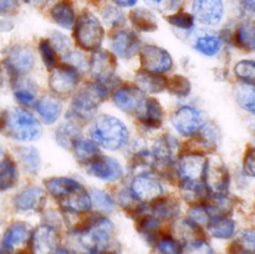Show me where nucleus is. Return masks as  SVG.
Listing matches in <instances>:
<instances>
[{
    "mask_svg": "<svg viewBox=\"0 0 255 254\" xmlns=\"http://www.w3.org/2000/svg\"><path fill=\"white\" fill-rule=\"evenodd\" d=\"M116 228L112 221L99 216L75 231L79 244L87 254H119Z\"/></svg>",
    "mask_w": 255,
    "mask_h": 254,
    "instance_id": "nucleus-1",
    "label": "nucleus"
},
{
    "mask_svg": "<svg viewBox=\"0 0 255 254\" xmlns=\"http://www.w3.org/2000/svg\"><path fill=\"white\" fill-rule=\"evenodd\" d=\"M110 89L111 87L106 84L99 81L85 84L79 91L75 92L67 111V119L77 122L79 125L94 120L100 105L109 99Z\"/></svg>",
    "mask_w": 255,
    "mask_h": 254,
    "instance_id": "nucleus-2",
    "label": "nucleus"
},
{
    "mask_svg": "<svg viewBox=\"0 0 255 254\" xmlns=\"http://www.w3.org/2000/svg\"><path fill=\"white\" fill-rule=\"evenodd\" d=\"M90 137L101 148L119 151L128 143L129 129L119 117L102 114L94 119L90 128Z\"/></svg>",
    "mask_w": 255,
    "mask_h": 254,
    "instance_id": "nucleus-3",
    "label": "nucleus"
},
{
    "mask_svg": "<svg viewBox=\"0 0 255 254\" xmlns=\"http://www.w3.org/2000/svg\"><path fill=\"white\" fill-rule=\"evenodd\" d=\"M4 129L11 138L20 142L35 141L42 133L41 124L35 115L17 107L6 111L4 117Z\"/></svg>",
    "mask_w": 255,
    "mask_h": 254,
    "instance_id": "nucleus-4",
    "label": "nucleus"
},
{
    "mask_svg": "<svg viewBox=\"0 0 255 254\" xmlns=\"http://www.w3.org/2000/svg\"><path fill=\"white\" fill-rule=\"evenodd\" d=\"M74 39L85 51H96L101 49L105 39V29L99 17L92 12H82L74 25Z\"/></svg>",
    "mask_w": 255,
    "mask_h": 254,
    "instance_id": "nucleus-5",
    "label": "nucleus"
},
{
    "mask_svg": "<svg viewBox=\"0 0 255 254\" xmlns=\"http://www.w3.org/2000/svg\"><path fill=\"white\" fill-rule=\"evenodd\" d=\"M208 157L204 152H186L176 161V176L179 186L204 184V172Z\"/></svg>",
    "mask_w": 255,
    "mask_h": 254,
    "instance_id": "nucleus-6",
    "label": "nucleus"
},
{
    "mask_svg": "<svg viewBox=\"0 0 255 254\" xmlns=\"http://www.w3.org/2000/svg\"><path fill=\"white\" fill-rule=\"evenodd\" d=\"M129 191L132 192L137 201L147 206L166 194L163 183L153 172L136 173V176L132 178Z\"/></svg>",
    "mask_w": 255,
    "mask_h": 254,
    "instance_id": "nucleus-7",
    "label": "nucleus"
},
{
    "mask_svg": "<svg viewBox=\"0 0 255 254\" xmlns=\"http://www.w3.org/2000/svg\"><path fill=\"white\" fill-rule=\"evenodd\" d=\"M231 173L228 167L218 157L208 158L204 172V186L211 196L228 194L231 188Z\"/></svg>",
    "mask_w": 255,
    "mask_h": 254,
    "instance_id": "nucleus-8",
    "label": "nucleus"
},
{
    "mask_svg": "<svg viewBox=\"0 0 255 254\" xmlns=\"http://www.w3.org/2000/svg\"><path fill=\"white\" fill-rule=\"evenodd\" d=\"M47 81L55 96H69L76 91L81 81V72L72 65L64 62L51 70Z\"/></svg>",
    "mask_w": 255,
    "mask_h": 254,
    "instance_id": "nucleus-9",
    "label": "nucleus"
},
{
    "mask_svg": "<svg viewBox=\"0 0 255 254\" xmlns=\"http://www.w3.org/2000/svg\"><path fill=\"white\" fill-rule=\"evenodd\" d=\"M89 71L94 81L102 82L111 87L117 79V57L106 50H96L89 60Z\"/></svg>",
    "mask_w": 255,
    "mask_h": 254,
    "instance_id": "nucleus-10",
    "label": "nucleus"
},
{
    "mask_svg": "<svg viewBox=\"0 0 255 254\" xmlns=\"http://www.w3.org/2000/svg\"><path fill=\"white\" fill-rule=\"evenodd\" d=\"M172 125L179 134L184 137H194L207 124L203 112L191 105H183L173 112Z\"/></svg>",
    "mask_w": 255,
    "mask_h": 254,
    "instance_id": "nucleus-11",
    "label": "nucleus"
},
{
    "mask_svg": "<svg viewBox=\"0 0 255 254\" xmlns=\"http://www.w3.org/2000/svg\"><path fill=\"white\" fill-rule=\"evenodd\" d=\"M179 149V141L173 134L164 133L157 137L149 147L154 161V169L168 171L176 163Z\"/></svg>",
    "mask_w": 255,
    "mask_h": 254,
    "instance_id": "nucleus-12",
    "label": "nucleus"
},
{
    "mask_svg": "<svg viewBox=\"0 0 255 254\" xmlns=\"http://www.w3.org/2000/svg\"><path fill=\"white\" fill-rule=\"evenodd\" d=\"M4 64L7 72L14 79H17V77L26 76L34 70L36 59L34 51L29 46L16 44L7 49Z\"/></svg>",
    "mask_w": 255,
    "mask_h": 254,
    "instance_id": "nucleus-13",
    "label": "nucleus"
},
{
    "mask_svg": "<svg viewBox=\"0 0 255 254\" xmlns=\"http://www.w3.org/2000/svg\"><path fill=\"white\" fill-rule=\"evenodd\" d=\"M139 62L141 70L161 75L169 72L174 66L173 57L168 50L152 44H147L141 47Z\"/></svg>",
    "mask_w": 255,
    "mask_h": 254,
    "instance_id": "nucleus-14",
    "label": "nucleus"
},
{
    "mask_svg": "<svg viewBox=\"0 0 255 254\" xmlns=\"http://www.w3.org/2000/svg\"><path fill=\"white\" fill-rule=\"evenodd\" d=\"M112 54L121 60H131L139 54L142 44L141 39L134 30L122 29L112 34L110 39Z\"/></svg>",
    "mask_w": 255,
    "mask_h": 254,
    "instance_id": "nucleus-15",
    "label": "nucleus"
},
{
    "mask_svg": "<svg viewBox=\"0 0 255 254\" xmlns=\"http://www.w3.org/2000/svg\"><path fill=\"white\" fill-rule=\"evenodd\" d=\"M47 202L46 191L37 186H26L12 198V206L19 213H39Z\"/></svg>",
    "mask_w": 255,
    "mask_h": 254,
    "instance_id": "nucleus-16",
    "label": "nucleus"
},
{
    "mask_svg": "<svg viewBox=\"0 0 255 254\" xmlns=\"http://www.w3.org/2000/svg\"><path fill=\"white\" fill-rule=\"evenodd\" d=\"M30 246L34 254H54L59 248V233L50 223L37 226L30 236Z\"/></svg>",
    "mask_w": 255,
    "mask_h": 254,
    "instance_id": "nucleus-17",
    "label": "nucleus"
},
{
    "mask_svg": "<svg viewBox=\"0 0 255 254\" xmlns=\"http://www.w3.org/2000/svg\"><path fill=\"white\" fill-rule=\"evenodd\" d=\"M87 172L95 178L109 183L119 182L125 174L124 167L119 159L104 154H100L94 162L87 166Z\"/></svg>",
    "mask_w": 255,
    "mask_h": 254,
    "instance_id": "nucleus-18",
    "label": "nucleus"
},
{
    "mask_svg": "<svg viewBox=\"0 0 255 254\" xmlns=\"http://www.w3.org/2000/svg\"><path fill=\"white\" fill-rule=\"evenodd\" d=\"M144 97V92L139 90L137 85L122 84L115 89L112 101L115 106L125 114H136Z\"/></svg>",
    "mask_w": 255,
    "mask_h": 254,
    "instance_id": "nucleus-19",
    "label": "nucleus"
},
{
    "mask_svg": "<svg viewBox=\"0 0 255 254\" xmlns=\"http://www.w3.org/2000/svg\"><path fill=\"white\" fill-rule=\"evenodd\" d=\"M192 11L194 20L207 26H216L224 17L223 0H193Z\"/></svg>",
    "mask_w": 255,
    "mask_h": 254,
    "instance_id": "nucleus-20",
    "label": "nucleus"
},
{
    "mask_svg": "<svg viewBox=\"0 0 255 254\" xmlns=\"http://www.w3.org/2000/svg\"><path fill=\"white\" fill-rule=\"evenodd\" d=\"M64 213L72 216H81L92 211V202L90 192L84 186H79L56 201Z\"/></svg>",
    "mask_w": 255,
    "mask_h": 254,
    "instance_id": "nucleus-21",
    "label": "nucleus"
},
{
    "mask_svg": "<svg viewBox=\"0 0 255 254\" xmlns=\"http://www.w3.org/2000/svg\"><path fill=\"white\" fill-rule=\"evenodd\" d=\"M136 119L143 128L148 131L159 129L163 125L164 111L161 102L153 97H144L141 106L136 111Z\"/></svg>",
    "mask_w": 255,
    "mask_h": 254,
    "instance_id": "nucleus-22",
    "label": "nucleus"
},
{
    "mask_svg": "<svg viewBox=\"0 0 255 254\" xmlns=\"http://www.w3.org/2000/svg\"><path fill=\"white\" fill-rule=\"evenodd\" d=\"M30 236H31V231H30L29 224L21 221L14 222L7 227L2 236L1 252L6 254L12 253L20 247L26 244L30 241Z\"/></svg>",
    "mask_w": 255,
    "mask_h": 254,
    "instance_id": "nucleus-23",
    "label": "nucleus"
},
{
    "mask_svg": "<svg viewBox=\"0 0 255 254\" xmlns=\"http://www.w3.org/2000/svg\"><path fill=\"white\" fill-rule=\"evenodd\" d=\"M37 115L45 125H54L62 115V102L55 95H44L35 104Z\"/></svg>",
    "mask_w": 255,
    "mask_h": 254,
    "instance_id": "nucleus-24",
    "label": "nucleus"
},
{
    "mask_svg": "<svg viewBox=\"0 0 255 254\" xmlns=\"http://www.w3.org/2000/svg\"><path fill=\"white\" fill-rule=\"evenodd\" d=\"M149 211L161 222L176 219L181 213V202L176 196H162L152 204H149Z\"/></svg>",
    "mask_w": 255,
    "mask_h": 254,
    "instance_id": "nucleus-25",
    "label": "nucleus"
},
{
    "mask_svg": "<svg viewBox=\"0 0 255 254\" xmlns=\"http://www.w3.org/2000/svg\"><path fill=\"white\" fill-rule=\"evenodd\" d=\"M81 127L77 122L67 120L57 126L55 131V141L61 148L72 151L75 143L79 138H81Z\"/></svg>",
    "mask_w": 255,
    "mask_h": 254,
    "instance_id": "nucleus-26",
    "label": "nucleus"
},
{
    "mask_svg": "<svg viewBox=\"0 0 255 254\" xmlns=\"http://www.w3.org/2000/svg\"><path fill=\"white\" fill-rule=\"evenodd\" d=\"M134 80H136L137 87L142 90L144 94L154 95L166 91L167 77L161 74H153V72L139 70L136 72Z\"/></svg>",
    "mask_w": 255,
    "mask_h": 254,
    "instance_id": "nucleus-27",
    "label": "nucleus"
},
{
    "mask_svg": "<svg viewBox=\"0 0 255 254\" xmlns=\"http://www.w3.org/2000/svg\"><path fill=\"white\" fill-rule=\"evenodd\" d=\"M44 186L46 193H49L55 201H59L60 198H62L70 191L81 186V183L75 178H72V177L55 176L45 179Z\"/></svg>",
    "mask_w": 255,
    "mask_h": 254,
    "instance_id": "nucleus-28",
    "label": "nucleus"
},
{
    "mask_svg": "<svg viewBox=\"0 0 255 254\" xmlns=\"http://www.w3.org/2000/svg\"><path fill=\"white\" fill-rule=\"evenodd\" d=\"M233 41L244 51H255V20L242 21L234 30Z\"/></svg>",
    "mask_w": 255,
    "mask_h": 254,
    "instance_id": "nucleus-29",
    "label": "nucleus"
},
{
    "mask_svg": "<svg viewBox=\"0 0 255 254\" xmlns=\"http://www.w3.org/2000/svg\"><path fill=\"white\" fill-rule=\"evenodd\" d=\"M24 77H17L14 80V96L22 106H32L37 101V85Z\"/></svg>",
    "mask_w": 255,
    "mask_h": 254,
    "instance_id": "nucleus-30",
    "label": "nucleus"
},
{
    "mask_svg": "<svg viewBox=\"0 0 255 254\" xmlns=\"http://www.w3.org/2000/svg\"><path fill=\"white\" fill-rule=\"evenodd\" d=\"M129 21L137 31L154 32L158 29L157 17L151 10L144 7H137L129 12Z\"/></svg>",
    "mask_w": 255,
    "mask_h": 254,
    "instance_id": "nucleus-31",
    "label": "nucleus"
},
{
    "mask_svg": "<svg viewBox=\"0 0 255 254\" xmlns=\"http://www.w3.org/2000/svg\"><path fill=\"white\" fill-rule=\"evenodd\" d=\"M50 16L52 21L62 29H72L76 22V14H75L74 7L66 0L56 2L50 10Z\"/></svg>",
    "mask_w": 255,
    "mask_h": 254,
    "instance_id": "nucleus-32",
    "label": "nucleus"
},
{
    "mask_svg": "<svg viewBox=\"0 0 255 254\" xmlns=\"http://www.w3.org/2000/svg\"><path fill=\"white\" fill-rule=\"evenodd\" d=\"M72 152H74V157L77 163L82 164V166H89L101 154L100 147L92 139L84 138V137L77 139Z\"/></svg>",
    "mask_w": 255,
    "mask_h": 254,
    "instance_id": "nucleus-33",
    "label": "nucleus"
},
{
    "mask_svg": "<svg viewBox=\"0 0 255 254\" xmlns=\"http://www.w3.org/2000/svg\"><path fill=\"white\" fill-rule=\"evenodd\" d=\"M194 50L198 54L207 57H214L221 52L223 47V39L216 34L199 35L193 45Z\"/></svg>",
    "mask_w": 255,
    "mask_h": 254,
    "instance_id": "nucleus-34",
    "label": "nucleus"
},
{
    "mask_svg": "<svg viewBox=\"0 0 255 254\" xmlns=\"http://www.w3.org/2000/svg\"><path fill=\"white\" fill-rule=\"evenodd\" d=\"M208 233L217 239H231L236 234L237 224L229 216L216 217L207 226Z\"/></svg>",
    "mask_w": 255,
    "mask_h": 254,
    "instance_id": "nucleus-35",
    "label": "nucleus"
},
{
    "mask_svg": "<svg viewBox=\"0 0 255 254\" xmlns=\"http://www.w3.org/2000/svg\"><path fill=\"white\" fill-rule=\"evenodd\" d=\"M17 158L26 173L37 174L41 169V156L36 147L22 146L17 148Z\"/></svg>",
    "mask_w": 255,
    "mask_h": 254,
    "instance_id": "nucleus-36",
    "label": "nucleus"
},
{
    "mask_svg": "<svg viewBox=\"0 0 255 254\" xmlns=\"http://www.w3.org/2000/svg\"><path fill=\"white\" fill-rule=\"evenodd\" d=\"M19 179L16 163L10 157L0 159V191L5 192L14 188Z\"/></svg>",
    "mask_w": 255,
    "mask_h": 254,
    "instance_id": "nucleus-37",
    "label": "nucleus"
},
{
    "mask_svg": "<svg viewBox=\"0 0 255 254\" xmlns=\"http://www.w3.org/2000/svg\"><path fill=\"white\" fill-rule=\"evenodd\" d=\"M231 254H255V231L246 229L232 243Z\"/></svg>",
    "mask_w": 255,
    "mask_h": 254,
    "instance_id": "nucleus-38",
    "label": "nucleus"
},
{
    "mask_svg": "<svg viewBox=\"0 0 255 254\" xmlns=\"http://www.w3.org/2000/svg\"><path fill=\"white\" fill-rule=\"evenodd\" d=\"M92 202V209L100 211L101 213H111L114 212L115 207H116V202L115 199L107 193L106 191L100 188H92L90 192Z\"/></svg>",
    "mask_w": 255,
    "mask_h": 254,
    "instance_id": "nucleus-39",
    "label": "nucleus"
},
{
    "mask_svg": "<svg viewBox=\"0 0 255 254\" xmlns=\"http://www.w3.org/2000/svg\"><path fill=\"white\" fill-rule=\"evenodd\" d=\"M166 90L177 97H187L192 91V84L188 77L181 74H174L167 79Z\"/></svg>",
    "mask_w": 255,
    "mask_h": 254,
    "instance_id": "nucleus-40",
    "label": "nucleus"
},
{
    "mask_svg": "<svg viewBox=\"0 0 255 254\" xmlns=\"http://www.w3.org/2000/svg\"><path fill=\"white\" fill-rule=\"evenodd\" d=\"M236 100L246 111L255 114V85L241 84L236 87Z\"/></svg>",
    "mask_w": 255,
    "mask_h": 254,
    "instance_id": "nucleus-41",
    "label": "nucleus"
},
{
    "mask_svg": "<svg viewBox=\"0 0 255 254\" xmlns=\"http://www.w3.org/2000/svg\"><path fill=\"white\" fill-rule=\"evenodd\" d=\"M234 76L241 84L255 85V61L254 60H241L233 67Z\"/></svg>",
    "mask_w": 255,
    "mask_h": 254,
    "instance_id": "nucleus-42",
    "label": "nucleus"
},
{
    "mask_svg": "<svg viewBox=\"0 0 255 254\" xmlns=\"http://www.w3.org/2000/svg\"><path fill=\"white\" fill-rule=\"evenodd\" d=\"M199 138V144L203 146V148L207 149H213L216 148L217 144L221 141V133H219V129L216 125L208 124L207 122L203 126V128L196 134Z\"/></svg>",
    "mask_w": 255,
    "mask_h": 254,
    "instance_id": "nucleus-43",
    "label": "nucleus"
},
{
    "mask_svg": "<svg viewBox=\"0 0 255 254\" xmlns=\"http://www.w3.org/2000/svg\"><path fill=\"white\" fill-rule=\"evenodd\" d=\"M37 50H39V55L41 57L42 64L45 67L49 70H52L55 66H57V60H59V55H57L56 50L51 45L49 39H41L37 45Z\"/></svg>",
    "mask_w": 255,
    "mask_h": 254,
    "instance_id": "nucleus-44",
    "label": "nucleus"
},
{
    "mask_svg": "<svg viewBox=\"0 0 255 254\" xmlns=\"http://www.w3.org/2000/svg\"><path fill=\"white\" fill-rule=\"evenodd\" d=\"M101 15L105 24L110 27H114V29L124 26L125 22H126V16H125L124 12L114 5H106L102 9Z\"/></svg>",
    "mask_w": 255,
    "mask_h": 254,
    "instance_id": "nucleus-45",
    "label": "nucleus"
},
{
    "mask_svg": "<svg viewBox=\"0 0 255 254\" xmlns=\"http://www.w3.org/2000/svg\"><path fill=\"white\" fill-rule=\"evenodd\" d=\"M157 249L161 254H182L183 253V247L181 242L176 237L171 234H164L157 238L156 241Z\"/></svg>",
    "mask_w": 255,
    "mask_h": 254,
    "instance_id": "nucleus-46",
    "label": "nucleus"
},
{
    "mask_svg": "<svg viewBox=\"0 0 255 254\" xmlns=\"http://www.w3.org/2000/svg\"><path fill=\"white\" fill-rule=\"evenodd\" d=\"M188 219H191L193 223H196L197 226H208V223L211 222L212 216L208 211V207H207L206 202H202V203H196L191 207L188 213Z\"/></svg>",
    "mask_w": 255,
    "mask_h": 254,
    "instance_id": "nucleus-47",
    "label": "nucleus"
},
{
    "mask_svg": "<svg viewBox=\"0 0 255 254\" xmlns=\"http://www.w3.org/2000/svg\"><path fill=\"white\" fill-rule=\"evenodd\" d=\"M167 21H168L172 26L176 27V29L184 30V31L192 30L194 27V24H196V20H194L193 15L184 11L173 12V14L168 15V16H167Z\"/></svg>",
    "mask_w": 255,
    "mask_h": 254,
    "instance_id": "nucleus-48",
    "label": "nucleus"
},
{
    "mask_svg": "<svg viewBox=\"0 0 255 254\" xmlns=\"http://www.w3.org/2000/svg\"><path fill=\"white\" fill-rule=\"evenodd\" d=\"M50 42L54 46V49L56 50L57 55H61L62 57L66 56L70 51H71V41H70L69 37L65 34L60 31H54L51 34V36L49 37Z\"/></svg>",
    "mask_w": 255,
    "mask_h": 254,
    "instance_id": "nucleus-49",
    "label": "nucleus"
},
{
    "mask_svg": "<svg viewBox=\"0 0 255 254\" xmlns=\"http://www.w3.org/2000/svg\"><path fill=\"white\" fill-rule=\"evenodd\" d=\"M182 254H214L211 244L204 239H196L191 243L186 244Z\"/></svg>",
    "mask_w": 255,
    "mask_h": 254,
    "instance_id": "nucleus-50",
    "label": "nucleus"
},
{
    "mask_svg": "<svg viewBox=\"0 0 255 254\" xmlns=\"http://www.w3.org/2000/svg\"><path fill=\"white\" fill-rule=\"evenodd\" d=\"M243 171L247 176L255 178V146L246 149L243 156Z\"/></svg>",
    "mask_w": 255,
    "mask_h": 254,
    "instance_id": "nucleus-51",
    "label": "nucleus"
},
{
    "mask_svg": "<svg viewBox=\"0 0 255 254\" xmlns=\"http://www.w3.org/2000/svg\"><path fill=\"white\" fill-rule=\"evenodd\" d=\"M238 9L244 16L255 14V0H238Z\"/></svg>",
    "mask_w": 255,
    "mask_h": 254,
    "instance_id": "nucleus-52",
    "label": "nucleus"
},
{
    "mask_svg": "<svg viewBox=\"0 0 255 254\" xmlns=\"http://www.w3.org/2000/svg\"><path fill=\"white\" fill-rule=\"evenodd\" d=\"M19 7L17 0H0V14L9 15L14 14Z\"/></svg>",
    "mask_w": 255,
    "mask_h": 254,
    "instance_id": "nucleus-53",
    "label": "nucleus"
},
{
    "mask_svg": "<svg viewBox=\"0 0 255 254\" xmlns=\"http://www.w3.org/2000/svg\"><path fill=\"white\" fill-rule=\"evenodd\" d=\"M144 1H146L148 5H151V6L156 7V9L161 10V11H164L168 0H144Z\"/></svg>",
    "mask_w": 255,
    "mask_h": 254,
    "instance_id": "nucleus-54",
    "label": "nucleus"
},
{
    "mask_svg": "<svg viewBox=\"0 0 255 254\" xmlns=\"http://www.w3.org/2000/svg\"><path fill=\"white\" fill-rule=\"evenodd\" d=\"M112 1H114L117 6L131 7V6H134L138 0H112Z\"/></svg>",
    "mask_w": 255,
    "mask_h": 254,
    "instance_id": "nucleus-55",
    "label": "nucleus"
},
{
    "mask_svg": "<svg viewBox=\"0 0 255 254\" xmlns=\"http://www.w3.org/2000/svg\"><path fill=\"white\" fill-rule=\"evenodd\" d=\"M24 1L25 2H29V4L35 5V6H37V5L45 4V2H46L47 0H24Z\"/></svg>",
    "mask_w": 255,
    "mask_h": 254,
    "instance_id": "nucleus-56",
    "label": "nucleus"
},
{
    "mask_svg": "<svg viewBox=\"0 0 255 254\" xmlns=\"http://www.w3.org/2000/svg\"><path fill=\"white\" fill-rule=\"evenodd\" d=\"M54 254H71V252L65 248H57V251Z\"/></svg>",
    "mask_w": 255,
    "mask_h": 254,
    "instance_id": "nucleus-57",
    "label": "nucleus"
},
{
    "mask_svg": "<svg viewBox=\"0 0 255 254\" xmlns=\"http://www.w3.org/2000/svg\"><path fill=\"white\" fill-rule=\"evenodd\" d=\"M1 157H2V151H1V148H0V159H1Z\"/></svg>",
    "mask_w": 255,
    "mask_h": 254,
    "instance_id": "nucleus-58",
    "label": "nucleus"
},
{
    "mask_svg": "<svg viewBox=\"0 0 255 254\" xmlns=\"http://www.w3.org/2000/svg\"><path fill=\"white\" fill-rule=\"evenodd\" d=\"M254 141H255V134H254Z\"/></svg>",
    "mask_w": 255,
    "mask_h": 254,
    "instance_id": "nucleus-59",
    "label": "nucleus"
}]
</instances>
